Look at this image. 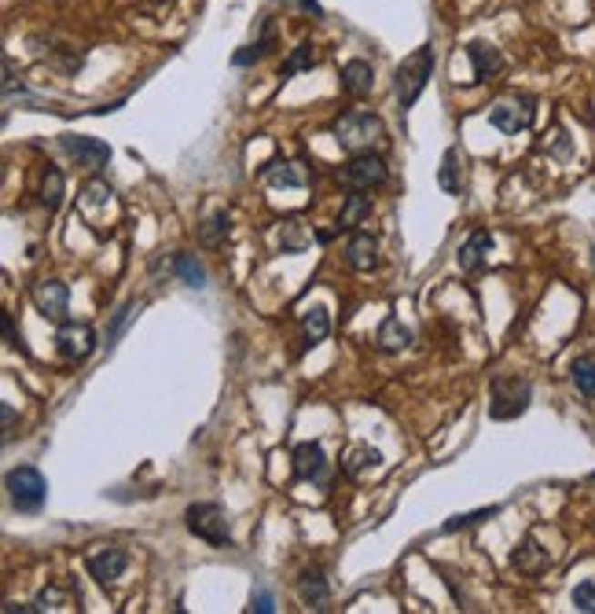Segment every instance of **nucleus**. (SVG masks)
Segmentation results:
<instances>
[{
  "label": "nucleus",
  "instance_id": "obj_1",
  "mask_svg": "<svg viewBox=\"0 0 595 614\" xmlns=\"http://www.w3.org/2000/svg\"><path fill=\"white\" fill-rule=\"evenodd\" d=\"M331 133H335L338 147L349 151V155L371 151V147L386 144V122H382L378 115H371V111H360V107H357V111H346L342 118H335Z\"/></svg>",
  "mask_w": 595,
  "mask_h": 614
},
{
  "label": "nucleus",
  "instance_id": "obj_2",
  "mask_svg": "<svg viewBox=\"0 0 595 614\" xmlns=\"http://www.w3.org/2000/svg\"><path fill=\"white\" fill-rule=\"evenodd\" d=\"M430 74H434V48H430V45H423V48H416L408 59H401V66H397V74H393V93H397V104H401V111H412V107H416V100L423 96Z\"/></svg>",
  "mask_w": 595,
  "mask_h": 614
},
{
  "label": "nucleus",
  "instance_id": "obj_3",
  "mask_svg": "<svg viewBox=\"0 0 595 614\" xmlns=\"http://www.w3.org/2000/svg\"><path fill=\"white\" fill-rule=\"evenodd\" d=\"M184 522H187V530H191L198 541H207V545H214V549H228V545H232V530H228L225 508L214 504V500L191 504V508L184 511Z\"/></svg>",
  "mask_w": 595,
  "mask_h": 614
},
{
  "label": "nucleus",
  "instance_id": "obj_4",
  "mask_svg": "<svg viewBox=\"0 0 595 614\" xmlns=\"http://www.w3.org/2000/svg\"><path fill=\"white\" fill-rule=\"evenodd\" d=\"M5 489H8V500H12L19 511H26V515H37V511L45 508V500H48V482H45V475H41L37 468H30V464L12 468L8 478H5Z\"/></svg>",
  "mask_w": 595,
  "mask_h": 614
},
{
  "label": "nucleus",
  "instance_id": "obj_5",
  "mask_svg": "<svg viewBox=\"0 0 595 614\" xmlns=\"http://www.w3.org/2000/svg\"><path fill=\"white\" fill-rule=\"evenodd\" d=\"M533 387L529 379L519 376H496L492 379V401H489V416L492 419H519L529 408Z\"/></svg>",
  "mask_w": 595,
  "mask_h": 614
},
{
  "label": "nucleus",
  "instance_id": "obj_6",
  "mask_svg": "<svg viewBox=\"0 0 595 614\" xmlns=\"http://www.w3.org/2000/svg\"><path fill=\"white\" fill-rule=\"evenodd\" d=\"M338 181L346 188H360V192H371L378 185H386V162L378 151H357L349 155V162L338 169Z\"/></svg>",
  "mask_w": 595,
  "mask_h": 614
},
{
  "label": "nucleus",
  "instance_id": "obj_7",
  "mask_svg": "<svg viewBox=\"0 0 595 614\" xmlns=\"http://www.w3.org/2000/svg\"><path fill=\"white\" fill-rule=\"evenodd\" d=\"M533 118H537V100L533 96H508V100H496L489 107V126L508 133V136L529 129Z\"/></svg>",
  "mask_w": 595,
  "mask_h": 614
},
{
  "label": "nucleus",
  "instance_id": "obj_8",
  "mask_svg": "<svg viewBox=\"0 0 595 614\" xmlns=\"http://www.w3.org/2000/svg\"><path fill=\"white\" fill-rule=\"evenodd\" d=\"M55 346H59V357H63L66 365H85V361H88V357L96 354L99 338H96L92 324H77V320H66V324H59Z\"/></svg>",
  "mask_w": 595,
  "mask_h": 614
},
{
  "label": "nucleus",
  "instance_id": "obj_9",
  "mask_svg": "<svg viewBox=\"0 0 595 614\" xmlns=\"http://www.w3.org/2000/svg\"><path fill=\"white\" fill-rule=\"evenodd\" d=\"M30 302L34 309L52 320V324H66V313H70V287L63 280H37L30 287Z\"/></svg>",
  "mask_w": 595,
  "mask_h": 614
},
{
  "label": "nucleus",
  "instance_id": "obj_10",
  "mask_svg": "<svg viewBox=\"0 0 595 614\" xmlns=\"http://www.w3.org/2000/svg\"><path fill=\"white\" fill-rule=\"evenodd\" d=\"M59 147H63L70 158H77V166H85V169H104V166L111 162V144L96 140V136L66 133V136H59Z\"/></svg>",
  "mask_w": 595,
  "mask_h": 614
},
{
  "label": "nucleus",
  "instance_id": "obj_11",
  "mask_svg": "<svg viewBox=\"0 0 595 614\" xmlns=\"http://www.w3.org/2000/svg\"><path fill=\"white\" fill-rule=\"evenodd\" d=\"M85 570L99 585H111V581H118L129 570V556L122 549H96V552L85 556Z\"/></svg>",
  "mask_w": 595,
  "mask_h": 614
},
{
  "label": "nucleus",
  "instance_id": "obj_12",
  "mask_svg": "<svg viewBox=\"0 0 595 614\" xmlns=\"http://www.w3.org/2000/svg\"><path fill=\"white\" fill-rule=\"evenodd\" d=\"M294 478L298 482H313V478H324L328 471V457H324V446L320 442H302L294 449Z\"/></svg>",
  "mask_w": 595,
  "mask_h": 614
},
{
  "label": "nucleus",
  "instance_id": "obj_13",
  "mask_svg": "<svg viewBox=\"0 0 595 614\" xmlns=\"http://www.w3.org/2000/svg\"><path fill=\"white\" fill-rule=\"evenodd\" d=\"M346 266L353 273H371L378 266V239L368 232H353V239L346 243Z\"/></svg>",
  "mask_w": 595,
  "mask_h": 614
},
{
  "label": "nucleus",
  "instance_id": "obj_14",
  "mask_svg": "<svg viewBox=\"0 0 595 614\" xmlns=\"http://www.w3.org/2000/svg\"><path fill=\"white\" fill-rule=\"evenodd\" d=\"M375 89V66L368 59H349L342 66V93L353 100H364Z\"/></svg>",
  "mask_w": 595,
  "mask_h": 614
},
{
  "label": "nucleus",
  "instance_id": "obj_15",
  "mask_svg": "<svg viewBox=\"0 0 595 614\" xmlns=\"http://www.w3.org/2000/svg\"><path fill=\"white\" fill-rule=\"evenodd\" d=\"M489 254H492V236H489L485 228H478V232L467 236V243L459 247L456 261H459V269H463V273H478V269H485Z\"/></svg>",
  "mask_w": 595,
  "mask_h": 614
},
{
  "label": "nucleus",
  "instance_id": "obj_16",
  "mask_svg": "<svg viewBox=\"0 0 595 614\" xmlns=\"http://www.w3.org/2000/svg\"><path fill=\"white\" fill-rule=\"evenodd\" d=\"M298 596H302L306 607L313 610H324V603L331 599V589H328V578L320 567H306L302 578H298Z\"/></svg>",
  "mask_w": 595,
  "mask_h": 614
},
{
  "label": "nucleus",
  "instance_id": "obj_17",
  "mask_svg": "<svg viewBox=\"0 0 595 614\" xmlns=\"http://www.w3.org/2000/svg\"><path fill=\"white\" fill-rule=\"evenodd\" d=\"M511 567H515V570H522V574H529V578H537V574H544V570L551 567V556H548V549H540V545H537V538L529 534V538L515 549Z\"/></svg>",
  "mask_w": 595,
  "mask_h": 614
},
{
  "label": "nucleus",
  "instance_id": "obj_18",
  "mask_svg": "<svg viewBox=\"0 0 595 614\" xmlns=\"http://www.w3.org/2000/svg\"><path fill=\"white\" fill-rule=\"evenodd\" d=\"M375 346L382 349V354H401V349L412 346V327L401 324L397 317H386L378 324V331H375Z\"/></svg>",
  "mask_w": 595,
  "mask_h": 614
},
{
  "label": "nucleus",
  "instance_id": "obj_19",
  "mask_svg": "<svg viewBox=\"0 0 595 614\" xmlns=\"http://www.w3.org/2000/svg\"><path fill=\"white\" fill-rule=\"evenodd\" d=\"M467 59L474 63V81H489V77H496L504 70V55L496 52L492 45H485V41H470L467 45Z\"/></svg>",
  "mask_w": 595,
  "mask_h": 614
},
{
  "label": "nucleus",
  "instance_id": "obj_20",
  "mask_svg": "<svg viewBox=\"0 0 595 614\" xmlns=\"http://www.w3.org/2000/svg\"><path fill=\"white\" fill-rule=\"evenodd\" d=\"M371 217V196L368 192H360V188H349V196H346V203H342V214H338V232L346 228H357V225H364Z\"/></svg>",
  "mask_w": 595,
  "mask_h": 614
},
{
  "label": "nucleus",
  "instance_id": "obj_21",
  "mask_svg": "<svg viewBox=\"0 0 595 614\" xmlns=\"http://www.w3.org/2000/svg\"><path fill=\"white\" fill-rule=\"evenodd\" d=\"M328 335H331V317H328V309H324V306L306 309V313H302V349L320 346Z\"/></svg>",
  "mask_w": 595,
  "mask_h": 614
},
{
  "label": "nucleus",
  "instance_id": "obj_22",
  "mask_svg": "<svg viewBox=\"0 0 595 614\" xmlns=\"http://www.w3.org/2000/svg\"><path fill=\"white\" fill-rule=\"evenodd\" d=\"M272 48H276V23H272V19H265V30H261V37H257L254 45L239 48V52L232 55V66H254V63H261V59H265Z\"/></svg>",
  "mask_w": 595,
  "mask_h": 614
},
{
  "label": "nucleus",
  "instance_id": "obj_23",
  "mask_svg": "<svg viewBox=\"0 0 595 614\" xmlns=\"http://www.w3.org/2000/svg\"><path fill=\"white\" fill-rule=\"evenodd\" d=\"M261 177H265L268 185H276V188H306V181H309L294 162H283V166H279V162H268V166L261 169Z\"/></svg>",
  "mask_w": 595,
  "mask_h": 614
},
{
  "label": "nucleus",
  "instance_id": "obj_24",
  "mask_svg": "<svg viewBox=\"0 0 595 614\" xmlns=\"http://www.w3.org/2000/svg\"><path fill=\"white\" fill-rule=\"evenodd\" d=\"M382 464V453L378 449H371V446H353L349 453H346V460H342V471L349 475V478H360L364 471H371V468H378Z\"/></svg>",
  "mask_w": 595,
  "mask_h": 614
},
{
  "label": "nucleus",
  "instance_id": "obj_25",
  "mask_svg": "<svg viewBox=\"0 0 595 614\" xmlns=\"http://www.w3.org/2000/svg\"><path fill=\"white\" fill-rule=\"evenodd\" d=\"M309 239H313V236L306 232V225L294 221V217L283 221V225H279V236H276V243H279L283 254H302V250L309 247Z\"/></svg>",
  "mask_w": 595,
  "mask_h": 614
},
{
  "label": "nucleus",
  "instance_id": "obj_26",
  "mask_svg": "<svg viewBox=\"0 0 595 614\" xmlns=\"http://www.w3.org/2000/svg\"><path fill=\"white\" fill-rule=\"evenodd\" d=\"M228 232H232V217H228L225 210H217V214H210V217L203 221V228H198V239H203V247H221V243L228 239Z\"/></svg>",
  "mask_w": 595,
  "mask_h": 614
},
{
  "label": "nucleus",
  "instance_id": "obj_27",
  "mask_svg": "<svg viewBox=\"0 0 595 614\" xmlns=\"http://www.w3.org/2000/svg\"><path fill=\"white\" fill-rule=\"evenodd\" d=\"M317 66V48L309 45V41H302L290 55H287V63L279 66V77L287 81V77H294V74H302V70H313Z\"/></svg>",
  "mask_w": 595,
  "mask_h": 614
},
{
  "label": "nucleus",
  "instance_id": "obj_28",
  "mask_svg": "<svg viewBox=\"0 0 595 614\" xmlns=\"http://www.w3.org/2000/svg\"><path fill=\"white\" fill-rule=\"evenodd\" d=\"M438 185H441V192L459 196V151H456V147H449V151H445V158H441Z\"/></svg>",
  "mask_w": 595,
  "mask_h": 614
},
{
  "label": "nucleus",
  "instance_id": "obj_29",
  "mask_svg": "<svg viewBox=\"0 0 595 614\" xmlns=\"http://www.w3.org/2000/svg\"><path fill=\"white\" fill-rule=\"evenodd\" d=\"M176 277H180L187 287H195V291H207V269H203V261H195L191 254H180V257H176Z\"/></svg>",
  "mask_w": 595,
  "mask_h": 614
},
{
  "label": "nucleus",
  "instance_id": "obj_30",
  "mask_svg": "<svg viewBox=\"0 0 595 614\" xmlns=\"http://www.w3.org/2000/svg\"><path fill=\"white\" fill-rule=\"evenodd\" d=\"M41 203L48 206V214H55L63 206V173L55 166L45 169V185H41Z\"/></svg>",
  "mask_w": 595,
  "mask_h": 614
},
{
  "label": "nucleus",
  "instance_id": "obj_31",
  "mask_svg": "<svg viewBox=\"0 0 595 614\" xmlns=\"http://www.w3.org/2000/svg\"><path fill=\"white\" fill-rule=\"evenodd\" d=\"M573 387H577V394H584V398H595V361L591 357H580L577 365H573Z\"/></svg>",
  "mask_w": 595,
  "mask_h": 614
},
{
  "label": "nucleus",
  "instance_id": "obj_32",
  "mask_svg": "<svg viewBox=\"0 0 595 614\" xmlns=\"http://www.w3.org/2000/svg\"><path fill=\"white\" fill-rule=\"evenodd\" d=\"M500 508H478V511H467V515H456V518H449L445 526H441V534H456V530H467V526H478V522H485V518H492Z\"/></svg>",
  "mask_w": 595,
  "mask_h": 614
},
{
  "label": "nucleus",
  "instance_id": "obj_33",
  "mask_svg": "<svg viewBox=\"0 0 595 614\" xmlns=\"http://www.w3.org/2000/svg\"><path fill=\"white\" fill-rule=\"evenodd\" d=\"M136 309H140V302H126V306L115 313V320H111V331H107V349L115 346V338L122 335V327H126V324L136 317Z\"/></svg>",
  "mask_w": 595,
  "mask_h": 614
},
{
  "label": "nucleus",
  "instance_id": "obj_34",
  "mask_svg": "<svg viewBox=\"0 0 595 614\" xmlns=\"http://www.w3.org/2000/svg\"><path fill=\"white\" fill-rule=\"evenodd\" d=\"M573 607L580 614H595V581H580L573 589Z\"/></svg>",
  "mask_w": 595,
  "mask_h": 614
},
{
  "label": "nucleus",
  "instance_id": "obj_35",
  "mask_svg": "<svg viewBox=\"0 0 595 614\" xmlns=\"http://www.w3.org/2000/svg\"><path fill=\"white\" fill-rule=\"evenodd\" d=\"M63 603V592L59 589H45L41 596H37V603H34V610H55Z\"/></svg>",
  "mask_w": 595,
  "mask_h": 614
},
{
  "label": "nucleus",
  "instance_id": "obj_36",
  "mask_svg": "<svg viewBox=\"0 0 595 614\" xmlns=\"http://www.w3.org/2000/svg\"><path fill=\"white\" fill-rule=\"evenodd\" d=\"M250 610H257V614H272V610H276V603H272V596H268L265 589H257V592L250 596Z\"/></svg>",
  "mask_w": 595,
  "mask_h": 614
},
{
  "label": "nucleus",
  "instance_id": "obj_37",
  "mask_svg": "<svg viewBox=\"0 0 595 614\" xmlns=\"http://www.w3.org/2000/svg\"><path fill=\"white\" fill-rule=\"evenodd\" d=\"M279 5H294V8H302V12H309V15H324V8H320V0H279Z\"/></svg>",
  "mask_w": 595,
  "mask_h": 614
},
{
  "label": "nucleus",
  "instance_id": "obj_38",
  "mask_svg": "<svg viewBox=\"0 0 595 614\" xmlns=\"http://www.w3.org/2000/svg\"><path fill=\"white\" fill-rule=\"evenodd\" d=\"M0 416H5V442H8V438H12V427H15V408L5 401V405H0Z\"/></svg>",
  "mask_w": 595,
  "mask_h": 614
},
{
  "label": "nucleus",
  "instance_id": "obj_39",
  "mask_svg": "<svg viewBox=\"0 0 595 614\" xmlns=\"http://www.w3.org/2000/svg\"><path fill=\"white\" fill-rule=\"evenodd\" d=\"M5 342L15 349L19 346V335H15V324H12V313H5Z\"/></svg>",
  "mask_w": 595,
  "mask_h": 614
},
{
  "label": "nucleus",
  "instance_id": "obj_40",
  "mask_svg": "<svg viewBox=\"0 0 595 614\" xmlns=\"http://www.w3.org/2000/svg\"><path fill=\"white\" fill-rule=\"evenodd\" d=\"M591 478H595V475H591Z\"/></svg>",
  "mask_w": 595,
  "mask_h": 614
}]
</instances>
